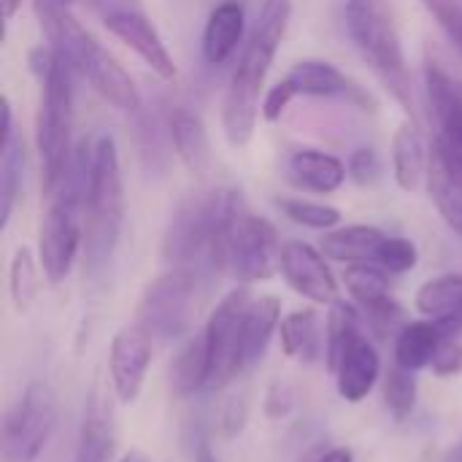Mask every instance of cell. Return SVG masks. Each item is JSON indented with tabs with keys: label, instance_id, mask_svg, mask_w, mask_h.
<instances>
[{
	"label": "cell",
	"instance_id": "6da1fadb",
	"mask_svg": "<svg viewBox=\"0 0 462 462\" xmlns=\"http://www.w3.org/2000/svg\"><path fill=\"white\" fill-rule=\"evenodd\" d=\"M241 208L244 198L230 187L187 195L168 222L162 257L171 268H187L200 282H211L227 268V241Z\"/></svg>",
	"mask_w": 462,
	"mask_h": 462
},
{
	"label": "cell",
	"instance_id": "7a4b0ae2",
	"mask_svg": "<svg viewBox=\"0 0 462 462\" xmlns=\"http://www.w3.org/2000/svg\"><path fill=\"white\" fill-rule=\"evenodd\" d=\"M290 19L292 0H263L252 35L241 51L222 100V130L233 149H244L254 135L257 116L263 114L265 79L284 41Z\"/></svg>",
	"mask_w": 462,
	"mask_h": 462
},
{
	"label": "cell",
	"instance_id": "3957f363",
	"mask_svg": "<svg viewBox=\"0 0 462 462\" xmlns=\"http://www.w3.org/2000/svg\"><path fill=\"white\" fill-rule=\"evenodd\" d=\"M35 16L49 38V46L60 51L73 73L84 76L97 95L125 114L141 111V95L125 68L76 22L65 0H35Z\"/></svg>",
	"mask_w": 462,
	"mask_h": 462
},
{
	"label": "cell",
	"instance_id": "277c9868",
	"mask_svg": "<svg viewBox=\"0 0 462 462\" xmlns=\"http://www.w3.org/2000/svg\"><path fill=\"white\" fill-rule=\"evenodd\" d=\"M32 70L41 81L35 143L41 157V187L49 198L70 168L73 130V68L51 46L32 51Z\"/></svg>",
	"mask_w": 462,
	"mask_h": 462
},
{
	"label": "cell",
	"instance_id": "5b68a950",
	"mask_svg": "<svg viewBox=\"0 0 462 462\" xmlns=\"http://www.w3.org/2000/svg\"><path fill=\"white\" fill-rule=\"evenodd\" d=\"M125 227V179L114 135H100L92 146L89 187L84 206V271L97 279L114 260Z\"/></svg>",
	"mask_w": 462,
	"mask_h": 462
},
{
	"label": "cell",
	"instance_id": "8992f818",
	"mask_svg": "<svg viewBox=\"0 0 462 462\" xmlns=\"http://www.w3.org/2000/svg\"><path fill=\"white\" fill-rule=\"evenodd\" d=\"M346 30L368 62L382 87L398 100V106L417 122L414 84L403 51V38L398 30L395 8L390 0H346Z\"/></svg>",
	"mask_w": 462,
	"mask_h": 462
},
{
	"label": "cell",
	"instance_id": "52a82bcc",
	"mask_svg": "<svg viewBox=\"0 0 462 462\" xmlns=\"http://www.w3.org/2000/svg\"><path fill=\"white\" fill-rule=\"evenodd\" d=\"M89 162H92V149L81 146L65 179L49 195V206L41 219L38 260L43 276L51 284L68 279L79 257V249H84V206H87V187H89Z\"/></svg>",
	"mask_w": 462,
	"mask_h": 462
},
{
	"label": "cell",
	"instance_id": "ba28073f",
	"mask_svg": "<svg viewBox=\"0 0 462 462\" xmlns=\"http://www.w3.org/2000/svg\"><path fill=\"white\" fill-rule=\"evenodd\" d=\"M200 284L203 282L187 268L165 271L146 284L135 309V322L160 341H176L187 336L195 319Z\"/></svg>",
	"mask_w": 462,
	"mask_h": 462
},
{
	"label": "cell",
	"instance_id": "9c48e42d",
	"mask_svg": "<svg viewBox=\"0 0 462 462\" xmlns=\"http://www.w3.org/2000/svg\"><path fill=\"white\" fill-rule=\"evenodd\" d=\"M57 428V395L46 382H30L3 420V462H35Z\"/></svg>",
	"mask_w": 462,
	"mask_h": 462
},
{
	"label": "cell",
	"instance_id": "30bf717a",
	"mask_svg": "<svg viewBox=\"0 0 462 462\" xmlns=\"http://www.w3.org/2000/svg\"><path fill=\"white\" fill-rule=\"evenodd\" d=\"M252 292L249 287H236L227 292L217 309L211 311L206 322V346H208V363H211V390L227 387L238 374H244L241 365V330H244V317L246 309L252 306Z\"/></svg>",
	"mask_w": 462,
	"mask_h": 462
},
{
	"label": "cell",
	"instance_id": "8fae6325",
	"mask_svg": "<svg viewBox=\"0 0 462 462\" xmlns=\"http://www.w3.org/2000/svg\"><path fill=\"white\" fill-rule=\"evenodd\" d=\"M282 244L276 227L252 214L246 206L238 211L230 241H227V268L241 284L268 282L279 271Z\"/></svg>",
	"mask_w": 462,
	"mask_h": 462
},
{
	"label": "cell",
	"instance_id": "7c38bea8",
	"mask_svg": "<svg viewBox=\"0 0 462 462\" xmlns=\"http://www.w3.org/2000/svg\"><path fill=\"white\" fill-rule=\"evenodd\" d=\"M152 336L138 325H125L108 349V376L119 403L130 406L138 401L146 371L152 365Z\"/></svg>",
	"mask_w": 462,
	"mask_h": 462
},
{
	"label": "cell",
	"instance_id": "4fadbf2b",
	"mask_svg": "<svg viewBox=\"0 0 462 462\" xmlns=\"http://www.w3.org/2000/svg\"><path fill=\"white\" fill-rule=\"evenodd\" d=\"M279 271L284 282L306 300L317 306H333L338 300V282L325 263V254L306 241L282 244Z\"/></svg>",
	"mask_w": 462,
	"mask_h": 462
},
{
	"label": "cell",
	"instance_id": "5bb4252c",
	"mask_svg": "<svg viewBox=\"0 0 462 462\" xmlns=\"http://www.w3.org/2000/svg\"><path fill=\"white\" fill-rule=\"evenodd\" d=\"M428 192L447 227L462 236V154L439 135L428 162Z\"/></svg>",
	"mask_w": 462,
	"mask_h": 462
},
{
	"label": "cell",
	"instance_id": "9a60e30c",
	"mask_svg": "<svg viewBox=\"0 0 462 462\" xmlns=\"http://www.w3.org/2000/svg\"><path fill=\"white\" fill-rule=\"evenodd\" d=\"M106 30L122 41L127 49H133L160 79H173L176 76V65L173 57L162 41V35L157 32V27L138 11H111L106 16Z\"/></svg>",
	"mask_w": 462,
	"mask_h": 462
},
{
	"label": "cell",
	"instance_id": "2e32d148",
	"mask_svg": "<svg viewBox=\"0 0 462 462\" xmlns=\"http://www.w3.org/2000/svg\"><path fill=\"white\" fill-rule=\"evenodd\" d=\"M428 103L436 119V135L462 154V79L452 76L439 62L425 65Z\"/></svg>",
	"mask_w": 462,
	"mask_h": 462
},
{
	"label": "cell",
	"instance_id": "e0dca14e",
	"mask_svg": "<svg viewBox=\"0 0 462 462\" xmlns=\"http://www.w3.org/2000/svg\"><path fill=\"white\" fill-rule=\"evenodd\" d=\"M284 81L295 89V95L306 97H346L352 103L368 106L365 92L333 62L325 60H300L284 76Z\"/></svg>",
	"mask_w": 462,
	"mask_h": 462
},
{
	"label": "cell",
	"instance_id": "ac0fdd59",
	"mask_svg": "<svg viewBox=\"0 0 462 462\" xmlns=\"http://www.w3.org/2000/svg\"><path fill=\"white\" fill-rule=\"evenodd\" d=\"M414 306L425 319H433L447 338H457L462 333V273L428 279L417 290Z\"/></svg>",
	"mask_w": 462,
	"mask_h": 462
},
{
	"label": "cell",
	"instance_id": "d6986e66",
	"mask_svg": "<svg viewBox=\"0 0 462 462\" xmlns=\"http://www.w3.org/2000/svg\"><path fill=\"white\" fill-rule=\"evenodd\" d=\"M284 171H287L290 184H295L303 192H317V195L338 192L341 184L349 176L346 165L338 157H333V154H328L322 149H298V152H292Z\"/></svg>",
	"mask_w": 462,
	"mask_h": 462
},
{
	"label": "cell",
	"instance_id": "ffe728a7",
	"mask_svg": "<svg viewBox=\"0 0 462 462\" xmlns=\"http://www.w3.org/2000/svg\"><path fill=\"white\" fill-rule=\"evenodd\" d=\"M336 376V387L338 395L346 403H360L363 398L371 395V390L376 387L379 376H382V360L374 349V344L360 336L341 357L338 368L333 371Z\"/></svg>",
	"mask_w": 462,
	"mask_h": 462
},
{
	"label": "cell",
	"instance_id": "44dd1931",
	"mask_svg": "<svg viewBox=\"0 0 462 462\" xmlns=\"http://www.w3.org/2000/svg\"><path fill=\"white\" fill-rule=\"evenodd\" d=\"M168 135L176 149V157L192 176H206L211 171L214 154H211V141L203 119L187 108H173L168 114Z\"/></svg>",
	"mask_w": 462,
	"mask_h": 462
},
{
	"label": "cell",
	"instance_id": "7402d4cb",
	"mask_svg": "<svg viewBox=\"0 0 462 462\" xmlns=\"http://www.w3.org/2000/svg\"><path fill=\"white\" fill-rule=\"evenodd\" d=\"M282 319H284L282 317V300L276 295H265V298L252 300V306L246 309V317H244V330H241V365H244V371L254 368L265 357L271 338L279 330Z\"/></svg>",
	"mask_w": 462,
	"mask_h": 462
},
{
	"label": "cell",
	"instance_id": "603a6c76",
	"mask_svg": "<svg viewBox=\"0 0 462 462\" xmlns=\"http://www.w3.org/2000/svg\"><path fill=\"white\" fill-rule=\"evenodd\" d=\"M24 179V143L14 130L11 100L3 97V160H0V225L8 227Z\"/></svg>",
	"mask_w": 462,
	"mask_h": 462
},
{
	"label": "cell",
	"instance_id": "cb8c5ba5",
	"mask_svg": "<svg viewBox=\"0 0 462 462\" xmlns=\"http://www.w3.org/2000/svg\"><path fill=\"white\" fill-rule=\"evenodd\" d=\"M111 455H114L111 409L106 406V398L100 395V390H95L84 409L73 462H111Z\"/></svg>",
	"mask_w": 462,
	"mask_h": 462
},
{
	"label": "cell",
	"instance_id": "d4e9b609",
	"mask_svg": "<svg viewBox=\"0 0 462 462\" xmlns=\"http://www.w3.org/2000/svg\"><path fill=\"white\" fill-rule=\"evenodd\" d=\"M384 238H387V233L374 225H349L341 230H328L319 249L328 260L346 263V265L376 263Z\"/></svg>",
	"mask_w": 462,
	"mask_h": 462
},
{
	"label": "cell",
	"instance_id": "484cf974",
	"mask_svg": "<svg viewBox=\"0 0 462 462\" xmlns=\"http://www.w3.org/2000/svg\"><path fill=\"white\" fill-rule=\"evenodd\" d=\"M444 341H447V336L433 319L406 322L401 328V333L395 336V349H393L395 365H401L411 374L430 368Z\"/></svg>",
	"mask_w": 462,
	"mask_h": 462
},
{
	"label": "cell",
	"instance_id": "4316f807",
	"mask_svg": "<svg viewBox=\"0 0 462 462\" xmlns=\"http://www.w3.org/2000/svg\"><path fill=\"white\" fill-rule=\"evenodd\" d=\"M430 154L425 149L417 122H403L393 138V176L403 192H417L428 176Z\"/></svg>",
	"mask_w": 462,
	"mask_h": 462
},
{
	"label": "cell",
	"instance_id": "83f0119b",
	"mask_svg": "<svg viewBox=\"0 0 462 462\" xmlns=\"http://www.w3.org/2000/svg\"><path fill=\"white\" fill-rule=\"evenodd\" d=\"M244 35V8L236 0L219 3L203 30V57L208 65H222L233 57Z\"/></svg>",
	"mask_w": 462,
	"mask_h": 462
},
{
	"label": "cell",
	"instance_id": "f1b7e54d",
	"mask_svg": "<svg viewBox=\"0 0 462 462\" xmlns=\"http://www.w3.org/2000/svg\"><path fill=\"white\" fill-rule=\"evenodd\" d=\"M208 382H211V363H208L206 336L200 333L189 338L181 346V352L173 357L168 368V387L176 398H189L203 387H208Z\"/></svg>",
	"mask_w": 462,
	"mask_h": 462
},
{
	"label": "cell",
	"instance_id": "f546056e",
	"mask_svg": "<svg viewBox=\"0 0 462 462\" xmlns=\"http://www.w3.org/2000/svg\"><path fill=\"white\" fill-rule=\"evenodd\" d=\"M279 336L284 355L298 363H314L325 352V336L314 309L290 311L279 325Z\"/></svg>",
	"mask_w": 462,
	"mask_h": 462
},
{
	"label": "cell",
	"instance_id": "4dcf8cb0",
	"mask_svg": "<svg viewBox=\"0 0 462 462\" xmlns=\"http://www.w3.org/2000/svg\"><path fill=\"white\" fill-rule=\"evenodd\" d=\"M363 336V317L360 311L346 303L336 300L330 306L328 322H325V357H328V371L333 374L344 357V352Z\"/></svg>",
	"mask_w": 462,
	"mask_h": 462
},
{
	"label": "cell",
	"instance_id": "1f68e13d",
	"mask_svg": "<svg viewBox=\"0 0 462 462\" xmlns=\"http://www.w3.org/2000/svg\"><path fill=\"white\" fill-rule=\"evenodd\" d=\"M344 287L360 309L379 306L390 300V276L376 263H355L344 271Z\"/></svg>",
	"mask_w": 462,
	"mask_h": 462
},
{
	"label": "cell",
	"instance_id": "d6a6232c",
	"mask_svg": "<svg viewBox=\"0 0 462 462\" xmlns=\"http://www.w3.org/2000/svg\"><path fill=\"white\" fill-rule=\"evenodd\" d=\"M382 395H384V406L393 414V420L406 422L411 417L414 406H417V379H414V374L401 368V365H393L384 374Z\"/></svg>",
	"mask_w": 462,
	"mask_h": 462
},
{
	"label": "cell",
	"instance_id": "836d02e7",
	"mask_svg": "<svg viewBox=\"0 0 462 462\" xmlns=\"http://www.w3.org/2000/svg\"><path fill=\"white\" fill-rule=\"evenodd\" d=\"M8 292H11V300L16 306L19 314H24L35 295H38V268H35V260H32V252L30 249H16L14 260H11V271H8Z\"/></svg>",
	"mask_w": 462,
	"mask_h": 462
},
{
	"label": "cell",
	"instance_id": "e575fe53",
	"mask_svg": "<svg viewBox=\"0 0 462 462\" xmlns=\"http://www.w3.org/2000/svg\"><path fill=\"white\" fill-rule=\"evenodd\" d=\"M276 206L284 211V217L290 222L303 225L309 230L328 233L341 222V211L328 203H314V200H303V198H282V200H276Z\"/></svg>",
	"mask_w": 462,
	"mask_h": 462
},
{
	"label": "cell",
	"instance_id": "d590c367",
	"mask_svg": "<svg viewBox=\"0 0 462 462\" xmlns=\"http://www.w3.org/2000/svg\"><path fill=\"white\" fill-rule=\"evenodd\" d=\"M417 260H420V252L409 238L387 236L379 249L376 265H382L387 273H409L417 268Z\"/></svg>",
	"mask_w": 462,
	"mask_h": 462
},
{
	"label": "cell",
	"instance_id": "8d00e7d4",
	"mask_svg": "<svg viewBox=\"0 0 462 462\" xmlns=\"http://www.w3.org/2000/svg\"><path fill=\"white\" fill-rule=\"evenodd\" d=\"M365 311V322L368 328L379 336V338H387V336H398L401 328L406 325L403 319V309L390 298L379 306H371V309H363Z\"/></svg>",
	"mask_w": 462,
	"mask_h": 462
},
{
	"label": "cell",
	"instance_id": "74e56055",
	"mask_svg": "<svg viewBox=\"0 0 462 462\" xmlns=\"http://www.w3.org/2000/svg\"><path fill=\"white\" fill-rule=\"evenodd\" d=\"M425 8L433 14L439 27L449 35V41L462 54V3L460 0H422Z\"/></svg>",
	"mask_w": 462,
	"mask_h": 462
},
{
	"label": "cell",
	"instance_id": "f35d334b",
	"mask_svg": "<svg viewBox=\"0 0 462 462\" xmlns=\"http://www.w3.org/2000/svg\"><path fill=\"white\" fill-rule=\"evenodd\" d=\"M349 176L360 184V187H368L374 181H379L382 176V160L374 149H355L352 157H349V165H346Z\"/></svg>",
	"mask_w": 462,
	"mask_h": 462
},
{
	"label": "cell",
	"instance_id": "ab89813d",
	"mask_svg": "<svg viewBox=\"0 0 462 462\" xmlns=\"http://www.w3.org/2000/svg\"><path fill=\"white\" fill-rule=\"evenodd\" d=\"M295 97H298V95H295V89L282 79L276 87H271V89L265 92V97H263V116H265L268 122L282 119V114L290 108V103H292Z\"/></svg>",
	"mask_w": 462,
	"mask_h": 462
},
{
	"label": "cell",
	"instance_id": "60d3db41",
	"mask_svg": "<svg viewBox=\"0 0 462 462\" xmlns=\"http://www.w3.org/2000/svg\"><path fill=\"white\" fill-rule=\"evenodd\" d=\"M430 368L439 376H452V374L462 371V346L457 344V338H447L441 344V349H439V355H436V360H433Z\"/></svg>",
	"mask_w": 462,
	"mask_h": 462
},
{
	"label": "cell",
	"instance_id": "b9f144b4",
	"mask_svg": "<svg viewBox=\"0 0 462 462\" xmlns=\"http://www.w3.org/2000/svg\"><path fill=\"white\" fill-rule=\"evenodd\" d=\"M244 422H246V403H244V401H238V398H233V401L227 403V409H225V417H222L225 436H227V439H233L236 433H241Z\"/></svg>",
	"mask_w": 462,
	"mask_h": 462
},
{
	"label": "cell",
	"instance_id": "7bdbcfd3",
	"mask_svg": "<svg viewBox=\"0 0 462 462\" xmlns=\"http://www.w3.org/2000/svg\"><path fill=\"white\" fill-rule=\"evenodd\" d=\"M187 447H189L192 462H217L214 452H211V444H208V436L200 428L192 430V436L187 439Z\"/></svg>",
	"mask_w": 462,
	"mask_h": 462
},
{
	"label": "cell",
	"instance_id": "ee69618b",
	"mask_svg": "<svg viewBox=\"0 0 462 462\" xmlns=\"http://www.w3.org/2000/svg\"><path fill=\"white\" fill-rule=\"evenodd\" d=\"M317 462H355V455H352V449H346V447H338V449H330V452H325L322 457Z\"/></svg>",
	"mask_w": 462,
	"mask_h": 462
},
{
	"label": "cell",
	"instance_id": "f6af8a7d",
	"mask_svg": "<svg viewBox=\"0 0 462 462\" xmlns=\"http://www.w3.org/2000/svg\"><path fill=\"white\" fill-rule=\"evenodd\" d=\"M19 8H22V0H3V19L11 22Z\"/></svg>",
	"mask_w": 462,
	"mask_h": 462
},
{
	"label": "cell",
	"instance_id": "bcb514c9",
	"mask_svg": "<svg viewBox=\"0 0 462 462\" xmlns=\"http://www.w3.org/2000/svg\"><path fill=\"white\" fill-rule=\"evenodd\" d=\"M119 462H152L143 452H138V449H133V452H127V455H122Z\"/></svg>",
	"mask_w": 462,
	"mask_h": 462
},
{
	"label": "cell",
	"instance_id": "7dc6e473",
	"mask_svg": "<svg viewBox=\"0 0 462 462\" xmlns=\"http://www.w3.org/2000/svg\"><path fill=\"white\" fill-rule=\"evenodd\" d=\"M87 3H97V0H87Z\"/></svg>",
	"mask_w": 462,
	"mask_h": 462
},
{
	"label": "cell",
	"instance_id": "c3c4849f",
	"mask_svg": "<svg viewBox=\"0 0 462 462\" xmlns=\"http://www.w3.org/2000/svg\"><path fill=\"white\" fill-rule=\"evenodd\" d=\"M65 3H68V0H65Z\"/></svg>",
	"mask_w": 462,
	"mask_h": 462
}]
</instances>
